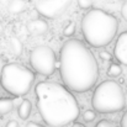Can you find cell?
I'll use <instances>...</instances> for the list:
<instances>
[{
    "label": "cell",
    "mask_w": 127,
    "mask_h": 127,
    "mask_svg": "<svg viewBox=\"0 0 127 127\" xmlns=\"http://www.w3.org/2000/svg\"><path fill=\"white\" fill-rule=\"evenodd\" d=\"M59 75L64 86L75 93L89 91L99 78V65L84 42L70 38L59 52Z\"/></svg>",
    "instance_id": "cell-1"
},
{
    "label": "cell",
    "mask_w": 127,
    "mask_h": 127,
    "mask_svg": "<svg viewBox=\"0 0 127 127\" xmlns=\"http://www.w3.org/2000/svg\"><path fill=\"white\" fill-rule=\"evenodd\" d=\"M37 110L51 127H64L80 115L77 99L64 85L56 82H40L35 86Z\"/></svg>",
    "instance_id": "cell-2"
},
{
    "label": "cell",
    "mask_w": 127,
    "mask_h": 127,
    "mask_svg": "<svg viewBox=\"0 0 127 127\" xmlns=\"http://www.w3.org/2000/svg\"><path fill=\"white\" fill-rule=\"evenodd\" d=\"M84 41L94 48L106 47L116 37L119 21L116 16L100 9H91L82 19Z\"/></svg>",
    "instance_id": "cell-3"
},
{
    "label": "cell",
    "mask_w": 127,
    "mask_h": 127,
    "mask_svg": "<svg viewBox=\"0 0 127 127\" xmlns=\"http://www.w3.org/2000/svg\"><path fill=\"white\" fill-rule=\"evenodd\" d=\"M91 106L99 114H115L126 106V96L122 86L115 80L107 79L97 85L91 96Z\"/></svg>",
    "instance_id": "cell-4"
},
{
    "label": "cell",
    "mask_w": 127,
    "mask_h": 127,
    "mask_svg": "<svg viewBox=\"0 0 127 127\" xmlns=\"http://www.w3.org/2000/svg\"><path fill=\"white\" fill-rule=\"evenodd\" d=\"M35 82V73L19 63H7L1 68L0 84L14 96H25L30 93Z\"/></svg>",
    "instance_id": "cell-5"
},
{
    "label": "cell",
    "mask_w": 127,
    "mask_h": 127,
    "mask_svg": "<svg viewBox=\"0 0 127 127\" xmlns=\"http://www.w3.org/2000/svg\"><path fill=\"white\" fill-rule=\"evenodd\" d=\"M31 68L38 74L49 77L57 69V57L54 51L48 46H38L30 53Z\"/></svg>",
    "instance_id": "cell-6"
},
{
    "label": "cell",
    "mask_w": 127,
    "mask_h": 127,
    "mask_svg": "<svg viewBox=\"0 0 127 127\" xmlns=\"http://www.w3.org/2000/svg\"><path fill=\"white\" fill-rule=\"evenodd\" d=\"M72 0H36V11L46 19H56L61 16L70 5Z\"/></svg>",
    "instance_id": "cell-7"
},
{
    "label": "cell",
    "mask_w": 127,
    "mask_h": 127,
    "mask_svg": "<svg viewBox=\"0 0 127 127\" xmlns=\"http://www.w3.org/2000/svg\"><path fill=\"white\" fill-rule=\"evenodd\" d=\"M114 56L117 62L127 65V31L120 33V36L117 37L114 47Z\"/></svg>",
    "instance_id": "cell-8"
},
{
    "label": "cell",
    "mask_w": 127,
    "mask_h": 127,
    "mask_svg": "<svg viewBox=\"0 0 127 127\" xmlns=\"http://www.w3.org/2000/svg\"><path fill=\"white\" fill-rule=\"evenodd\" d=\"M48 29H49L48 22L41 17L30 20L27 24V30L32 35H44L48 31Z\"/></svg>",
    "instance_id": "cell-9"
},
{
    "label": "cell",
    "mask_w": 127,
    "mask_h": 127,
    "mask_svg": "<svg viewBox=\"0 0 127 127\" xmlns=\"http://www.w3.org/2000/svg\"><path fill=\"white\" fill-rule=\"evenodd\" d=\"M32 111V104L29 99H24L21 100L20 105L17 106V115L21 120H27L31 115Z\"/></svg>",
    "instance_id": "cell-10"
},
{
    "label": "cell",
    "mask_w": 127,
    "mask_h": 127,
    "mask_svg": "<svg viewBox=\"0 0 127 127\" xmlns=\"http://www.w3.org/2000/svg\"><path fill=\"white\" fill-rule=\"evenodd\" d=\"M27 7V4L25 0H11L7 5V10L10 14H14V15H17V14H21L26 10Z\"/></svg>",
    "instance_id": "cell-11"
},
{
    "label": "cell",
    "mask_w": 127,
    "mask_h": 127,
    "mask_svg": "<svg viewBox=\"0 0 127 127\" xmlns=\"http://www.w3.org/2000/svg\"><path fill=\"white\" fill-rule=\"evenodd\" d=\"M14 110V101L9 97H0V116H5Z\"/></svg>",
    "instance_id": "cell-12"
},
{
    "label": "cell",
    "mask_w": 127,
    "mask_h": 127,
    "mask_svg": "<svg viewBox=\"0 0 127 127\" xmlns=\"http://www.w3.org/2000/svg\"><path fill=\"white\" fill-rule=\"evenodd\" d=\"M9 43H10L11 51H12L16 56H21V54H22V43L20 42V40H19L17 37H15V36L10 37Z\"/></svg>",
    "instance_id": "cell-13"
},
{
    "label": "cell",
    "mask_w": 127,
    "mask_h": 127,
    "mask_svg": "<svg viewBox=\"0 0 127 127\" xmlns=\"http://www.w3.org/2000/svg\"><path fill=\"white\" fill-rule=\"evenodd\" d=\"M106 74L110 78H117V77H120L122 74V67L119 63H111L110 67L107 68Z\"/></svg>",
    "instance_id": "cell-14"
},
{
    "label": "cell",
    "mask_w": 127,
    "mask_h": 127,
    "mask_svg": "<svg viewBox=\"0 0 127 127\" xmlns=\"http://www.w3.org/2000/svg\"><path fill=\"white\" fill-rule=\"evenodd\" d=\"M75 29H77L75 22L70 21V22L63 29V35H64L65 37H72V36L75 33Z\"/></svg>",
    "instance_id": "cell-15"
},
{
    "label": "cell",
    "mask_w": 127,
    "mask_h": 127,
    "mask_svg": "<svg viewBox=\"0 0 127 127\" xmlns=\"http://www.w3.org/2000/svg\"><path fill=\"white\" fill-rule=\"evenodd\" d=\"M96 119V112L94 110H85L83 112V120L85 122H93L94 120Z\"/></svg>",
    "instance_id": "cell-16"
},
{
    "label": "cell",
    "mask_w": 127,
    "mask_h": 127,
    "mask_svg": "<svg viewBox=\"0 0 127 127\" xmlns=\"http://www.w3.org/2000/svg\"><path fill=\"white\" fill-rule=\"evenodd\" d=\"M95 127H117V125L114 122V121H111V120H107V119H102V120H100Z\"/></svg>",
    "instance_id": "cell-17"
},
{
    "label": "cell",
    "mask_w": 127,
    "mask_h": 127,
    "mask_svg": "<svg viewBox=\"0 0 127 127\" xmlns=\"http://www.w3.org/2000/svg\"><path fill=\"white\" fill-rule=\"evenodd\" d=\"M99 57L102 62H111L112 61V54L107 51H101L99 52Z\"/></svg>",
    "instance_id": "cell-18"
},
{
    "label": "cell",
    "mask_w": 127,
    "mask_h": 127,
    "mask_svg": "<svg viewBox=\"0 0 127 127\" xmlns=\"http://www.w3.org/2000/svg\"><path fill=\"white\" fill-rule=\"evenodd\" d=\"M78 6L83 10H91V6H93V2L91 0H78Z\"/></svg>",
    "instance_id": "cell-19"
},
{
    "label": "cell",
    "mask_w": 127,
    "mask_h": 127,
    "mask_svg": "<svg viewBox=\"0 0 127 127\" xmlns=\"http://www.w3.org/2000/svg\"><path fill=\"white\" fill-rule=\"evenodd\" d=\"M121 16L124 17V20L127 22V1H125L121 6Z\"/></svg>",
    "instance_id": "cell-20"
},
{
    "label": "cell",
    "mask_w": 127,
    "mask_h": 127,
    "mask_svg": "<svg viewBox=\"0 0 127 127\" xmlns=\"http://www.w3.org/2000/svg\"><path fill=\"white\" fill-rule=\"evenodd\" d=\"M121 127H127V110L124 112L121 117Z\"/></svg>",
    "instance_id": "cell-21"
},
{
    "label": "cell",
    "mask_w": 127,
    "mask_h": 127,
    "mask_svg": "<svg viewBox=\"0 0 127 127\" xmlns=\"http://www.w3.org/2000/svg\"><path fill=\"white\" fill-rule=\"evenodd\" d=\"M5 127H20V126H19V122L16 120H10V121H7Z\"/></svg>",
    "instance_id": "cell-22"
},
{
    "label": "cell",
    "mask_w": 127,
    "mask_h": 127,
    "mask_svg": "<svg viewBox=\"0 0 127 127\" xmlns=\"http://www.w3.org/2000/svg\"><path fill=\"white\" fill-rule=\"evenodd\" d=\"M26 127H46V126H43L41 124H37V122H33V121H30V122H27Z\"/></svg>",
    "instance_id": "cell-23"
},
{
    "label": "cell",
    "mask_w": 127,
    "mask_h": 127,
    "mask_svg": "<svg viewBox=\"0 0 127 127\" xmlns=\"http://www.w3.org/2000/svg\"><path fill=\"white\" fill-rule=\"evenodd\" d=\"M72 127H86V126H85L84 124H80V122H74L72 125Z\"/></svg>",
    "instance_id": "cell-24"
},
{
    "label": "cell",
    "mask_w": 127,
    "mask_h": 127,
    "mask_svg": "<svg viewBox=\"0 0 127 127\" xmlns=\"http://www.w3.org/2000/svg\"><path fill=\"white\" fill-rule=\"evenodd\" d=\"M122 1H127V0H122Z\"/></svg>",
    "instance_id": "cell-25"
}]
</instances>
